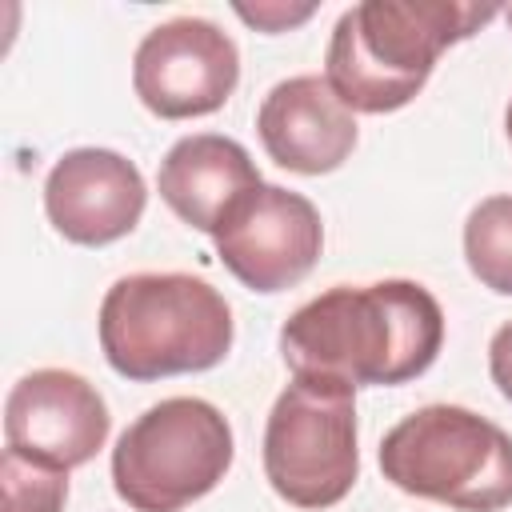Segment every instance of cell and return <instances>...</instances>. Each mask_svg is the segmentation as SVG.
Instances as JSON below:
<instances>
[{
	"mask_svg": "<svg viewBox=\"0 0 512 512\" xmlns=\"http://www.w3.org/2000/svg\"><path fill=\"white\" fill-rule=\"evenodd\" d=\"M444 344L440 300L416 280L336 284L300 304L280 328V356L296 380L388 388L432 368Z\"/></svg>",
	"mask_w": 512,
	"mask_h": 512,
	"instance_id": "1",
	"label": "cell"
},
{
	"mask_svg": "<svg viewBox=\"0 0 512 512\" xmlns=\"http://www.w3.org/2000/svg\"><path fill=\"white\" fill-rule=\"evenodd\" d=\"M504 8L464 0H364L340 12L324 80L348 112H396L428 84L440 52L468 40Z\"/></svg>",
	"mask_w": 512,
	"mask_h": 512,
	"instance_id": "2",
	"label": "cell"
},
{
	"mask_svg": "<svg viewBox=\"0 0 512 512\" xmlns=\"http://www.w3.org/2000/svg\"><path fill=\"white\" fill-rule=\"evenodd\" d=\"M100 352L128 380L216 368L232 348V308L200 276L132 272L100 300Z\"/></svg>",
	"mask_w": 512,
	"mask_h": 512,
	"instance_id": "3",
	"label": "cell"
},
{
	"mask_svg": "<svg viewBox=\"0 0 512 512\" xmlns=\"http://www.w3.org/2000/svg\"><path fill=\"white\" fill-rule=\"evenodd\" d=\"M380 472L408 496L460 512L512 504V436L460 404H424L380 440Z\"/></svg>",
	"mask_w": 512,
	"mask_h": 512,
	"instance_id": "4",
	"label": "cell"
},
{
	"mask_svg": "<svg viewBox=\"0 0 512 512\" xmlns=\"http://www.w3.org/2000/svg\"><path fill=\"white\" fill-rule=\"evenodd\" d=\"M232 424L200 396L144 408L112 448V488L132 512H180L232 468Z\"/></svg>",
	"mask_w": 512,
	"mask_h": 512,
	"instance_id": "5",
	"label": "cell"
},
{
	"mask_svg": "<svg viewBox=\"0 0 512 512\" xmlns=\"http://www.w3.org/2000/svg\"><path fill=\"white\" fill-rule=\"evenodd\" d=\"M360 472L352 388L296 380L276 396L264 424V476L292 508L340 504Z\"/></svg>",
	"mask_w": 512,
	"mask_h": 512,
	"instance_id": "6",
	"label": "cell"
},
{
	"mask_svg": "<svg viewBox=\"0 0 512 512\" xmlns=\"http://www.w3.org/2000/svg\"><path fill=\"white\" fill-rule=\"evenodd\" d=\"M240 80L236 40L204 20L176 16L144 32L132 56V88L160 120H192L224 108Z\"/></svg>",
	"mask_w": 512,
	"mask_h": 512,
	"instance_id": "7",
	"label": "cell"
},
{
	"mask_svg": "<svg viewBox=\"0 0 512 512\" xmlns=\"http://www.w3.org/2000/svg\"><path fill=\"white\" fill-rule=\"evenodd\" d=\"M216 256L252 292H284L300 284L324 248V224L308 196L256 184L216 228Z\"/></svg>",
	"mask_w": 512,
	"mask_h": 512,
	"instance_id": "8",
	"label": "cell"
},
{
	"mask_svg": "<svg viewBox=\"0 0 512 512\" xmlns=\"http://www.w3.org/2000/svg\"><path fill=\"white\" fill-rule=\"evenodd\" d=\"M112 416L96 384L68 368H36L20 376L4 400V444L8 452L48 464L80 468L108 440Z\"/></svg>",
	"mask_w": 512,
	"mask_h": 512,
	"instance_id": "9",
	"label": "cell"
},
{
	"mask_svg": "<svg viewBox=\"0 0 512 512\" xmlns=\"http://www.w3.org/2000/svg\"><path fill=\"white\" fill-rule=\"evenodd\" d=\"M148 204L140 168L112 148H72L44 180V212L52 228L84 248L128 236Z\"/></svg>",
	"mask_w": 512,
	"mask_h": 512,
	"instance_id": "10",
	"label": "cell"
},
{
	"mask_svg": "<svg viewBox=\"0 0 512 512\" xmlns=\"http://www.w3.org/2000/svg\"><path fill=\"white\" fill-rule=\"evenodd\" d=\"M264 152L300 176H324L340 168L356 148V116L332 92L324 76L280 80L256 112Z\"/></svg>",
	"mask_w": 512,
	"mask_h": 512,
	"instance_id": "11",
	"label": "cell"
},
{
	"mask_svg": "<svg viewBox=\"0 0 512 512\" xmlns=\"http://www.w3.org/2000/svg\"><path fill=\"white\" fill-rule=\"evenodd\" d=\"M260 168L252 164L248 148L220 132H192L180 136L156 172L160 200L196 232L216 236L224 216L256 188Z\"/></svg>",
	"mask_w": 512,
	"mask_h": 512,
	"instance_id": "12",
	"label": "cell"
},
{
	"mask_svg": "<svg viewBox=\"0 0 512 512\" xmlns=\"http://www.w3.org/2000/svg\"><path fill=\"white\" fill-rule=\"evenodd\" d=\"M464 260L484 288L512 296V196H488L468 212Z\"/></svg>",
	"mask_w": 512,
	"mask_h": 512,
	"instance_id": "13",
	"label": "cell"
},
{
	"mask_svg": "<svg viewBox=\"0 0 512 512\" xmlns=\"http://www.w3.org/2000/svg\"><path fill=\"white\" fill-rule=\"evenodd\" d=\"M0 480H4V512H64L68 472L24 460V456L4 448Z\"/></svg>",
	"mask_w": 512,
	"mask_h": 512,
	"instance_id": "14",
	"label": "cell"
},
{
	"mask_svg": "<svg viewBox=\"0 0 512 512\" xmlns=\"http://www.w3.org/2000/svg\"><path fill=\"white\" fill-rule=\"evenodd\" d=\"M316 12V4H284V0H264V4H236V16L260 32H288L304 24Z\"/></svg>",
	"mask_w": 512,
	"mask_h": 512,
	"instance_id": "15",
	"label": "cell"
},
{
	"mask_svg": "<svg viewBox=\"0 0 512 512\" xmlns=\"http://www.w3.org/2000/svg\"><path fill=\"white\" fill-rule=\"evenodd\" d=\"M488 372L504 400H512V320L500 324L488 340Z\"/></svg>",
	"mask_w": 512,
	"mask_h": 512,
	"instance_id": "16",
	"label": "cell"
},
{
	"mask_svg": "<svg viewBox=\"0 0 512 512\" xmlns=\"http://www.w3.org/2000/svg\"><path fill=\"white\" fill-rule=\"evenodd\" d=\"M504 132H508V140H512V100H508V108H504Z\"/></svg>",
	"mask_w": 512,
	"mask_h": 512,
	"instance_id": "17",
	"label": "cell"
},
{
	"mask_svg": "<svg viewBox=\"0 0 512 512\" xmlns=\"http://www.w3.org/2000/svg\"><path fill=\"white\" fill-rule=\"evenodd\" d=\"M504 20H508V28H512V4H508V8H504Z\"/></svg>",
	"mask_w": 512,
	"mask_h": 512,
	"instance_id": "18",
	"label": "cell"
}]
</instances>
